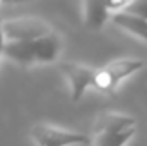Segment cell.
I'll return each instance as SVG.
<instances>
[{"label": "cell", "mask_w": 147, "mask_h": 146, "mask_svg": "<svg viewBox=\"0 0 147 146\" xmlns=\"http://www.w3.org/2000/svg\"><path fill=\"white\" fill-rule=\"evenodd\" d=\"M142 67H144V60L140 59H116L96 72L94 88L103 93H111L116 89L120 81L135 74Z\"/></svg>", "instance_id": "6da1fadb"}, {"label": "cell", "mask_w": 147, "mask_h": 146, "mask_svg": "<svg viewBox=\"0 0 147 146\" xmlns=\"http://www.w3.org/2000/svg\"><path fill=\"white\" fill-rule=\"evenodd\" d=\"M3 33L7 41H36L53 31L48 23L38 17H17L3 21Z\"/></svg>", "instance_id": "7a4b0ae2"}, {"label": "cell", "mask_w": 147, "mask_h": 146, "mask_svg": "<svg viewBox=\"0 0 147 146\" xmlns=\"http://www.w3.org/2000/svg\"><path fill=\"white\" fill-rule=\"evenodd\" d=\"M31 136L39 146H74L87 145L89 138L80 132L63 131L48 124H38L31 129Z\"/></svg>", "instance_id": "3957f363"}, {"label": "cell", "mask_w": 147, "mask_h": 146, "mask_svg": "<svg viewBox=\"0 0 147 146\" xmlns=\"http://www.w3.org/2000/svg\"><path fill=\"white\" fill-rule=\"evenodd\" d=\"M62 72L67 76L69 84H70V100L79 102L84 95V91L89 86H94L96 81V69L87 67V65H80V64H62Z\"/></svg>", "instance_id": "277c9868"}, {"label": "cell", "mask_w": 147, "mask_h": 146, "mask_svg": "<svg viewBox=\"0 0 147 146\" xmlns=\"http://www.w3.org/2000/svg\"><path fill=\"white\" fill-rule=\"evenodd\" d=\"M135 129V119L123 115V113H115L106 112L101 113L96 120L94 126V134H103V132H125Z\"/></svg>", "instance_id": "5b68a950"}, {"label": "cell", "mask_w": 147, "mask_h": 146, "mask_svg": "<svg viewBox=\"0 0 147 146\" xmlns=\"http://www.w3.org/2000/svg\"><path fill=\"white\" fill-rule=\"evenodd\" d=\"M3 55L19 65H31L36 62V43L34 41H7Z\"/></svg>", "instance_id": "8992f818"}, {"label": "cell", "mask_w": 147, "mask_h": 146, "mask_svg": "<svg viewBox=\"0 0 147 146\" xmlns=\"http://www.w3.org/2000/svg\"><path fill=\"white\" fill-rule=\"evenodd\" d=\"M111 16L106 2H86L84 3V24L91 29H101Z\"/></svg>", "instance_id": "52a82bcc"}, {"label": "cell", "mask_w": 147, "mask_h": 146, "mask_svg": "<svg viewBox=\"0 0 147 146\" xmlns=\"http://www.w3.org/2000/svg\"><path fill=\"white\" fill-rule=\"evenodd\" d=\"M36 43V62L41 64H50L53 62L58 53H60V48H62V43H60V38L57 36L55 33L48 35V36H43L34 41Z\"/></svg>", "instance_id": "ba28073f"}, {"label": "cell", "mask_w": 147, "mask_h": 146, "mask_svg": "<svg viewBox=\"0 0 147 146\" xmlns=\"http://www.w3.org/2000/svg\"><path fill=\"white\" fill-rule=\"evenodd\" d=\"M111 21L123 28L125 31L128 33H134L135 36L142 38L147 41V21L146 19H140V17H135V16H130L127 12H116L111 16Z\"/></svg>", "instance_id": "9c48e42d"}, {"label": "cell", "mask_w": 147, "mask_h": 146, "mask_svg": "<svg viewBox=\"0 0 147 146\" xmlns=\"http://www.w3.org/2000/svg\"><path fill=\"white\" fill-rule=\"evenodd\" d=\"M137 129H130L125 132H103L94 134V146H125L135 134Z\"/></svg>", "instance_id": "30bf717a"}, {"label": "cell", "mask_w": 147, "mask_h": 146, "mask_svg": "<svg viewBox=\"0 0 147 146\" xmlns=\"http://www.w3.org/2000/svg\"><path fill=\"white\" fill-rule=\"evenodd\" d=\"M121 12H127V14H130V16H135V17H140V19H146L147 21V0L128 2L127 7H125Z\"/></svg>", "instance_id": "8fae6325"}, {"label": "cell", "mask_w": 147, "mask_h": 146, "mask_svg": "<svg viewBox=\"0 0 147 146\" xmlns=\"http://www.w3.org/2000/svg\"><path fill=\"white\" fill-rule=\"evenodd\" d=\"M5 45H7V38H5V33H3V21L0 19V53H3Z\"/></svg>", "instance_id": "7c38bea8"}]
</instances>
